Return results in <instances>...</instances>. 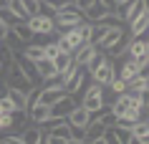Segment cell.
I'll return each instance as SVG.
<instances>
[{
    "label": "cell",
    "instance_id": "cb8c5ba5",
    "mask_svg": "<svg viewBox=\"0 0 149 144\" xmlns=\"http://www.w3.org/2000/svg\"><path fill=\"white\" fill-rule=\"evenodd\" d=\"M109 31H111L109 25H104V23H94V28H91V43H94V46H99V43L104 40V35H106Z\"/></svg>",
    "mask_w": 149,
    "mask_h": 144
},
{
    "label": "cell",
    "instance_id": "5b68a950",
    "mask_svg": "<svg viewBox=\"0 0 149 144\" xmlns=\"http://www.w3.org/2000/svg\"><path fill=\"white\" fill-rule=\"evenodd\" d=\"M25 23H28V28L33 31V35H51V33L56 31V23H53V15H51V13L31 15Z\"/></svg>",
    "mask_w": 149,
    "mask_h": 144
},
{
    "label": "cell",
    "instance_id": "8fae6325",
    "mask_svg": "<svg viewBox=\"0 0 149 144\" xmlns=\"http://www.w3.org/2000/svg\"><path fill=\"white\" fill-rule=\"evenodd\" d=\"M66 94V88L58 83V86H40V96H38V101L40 104H46V106H53L61 96Z\"/></svg>",
    "mask_w": 149,
    "mask_h": 144
},
{
    "label": "cell",
    "instance_id": "52a82bcc",
    "mask_svg": "<svg viewBox=\"0 0 149 144\" xmlns=\"http://www.w3.org/2000/svg\"><path fill=\"white\" fill-rule=\"evenodd\" d=\"M13 61L20 66V71L25 73V79L31 81L33 86H36V83H40V76H38V71H36V63H33L31 58H25L20 51H13Z\"/></svg>",
    "mask_w": 149,
    "mask_h": 144
},
{
    "label": "cell",
    "instance_id": "3957f363",
    "mask_svg": "<svg viewBox=\"0 0 149 144\" xmlns=\"http://www.w3.org/2000/svg\"><path fill=\"white\" fill-rule=\"evenodd\" d=\"M53 23H56V31H68V28H76V25L86 23V18H84V10H79V8H76V3H73L71 8L56 13Z\"/></svg>",
    "mask_w": 149,
    "mask_h": 144
},
{
    "label": "cell",
    "instance_id": "681fc988",
    "mask_svg": "<svg viewBox=\"0 0 149 144\" xmlns=\"http://www.w3.org/2000/svg\"><path fill=\"white\" fill-rule=\"evenodd\" d=\"M144 35H147V40H149V31H147V33H144Z\"/></svg>",
    "mask_w": 149,
    "mask_h": 144
},
{
    "label": "cell",
    "instance_id": "8992f818",
    "mask_svg": "<svg viewBox=\"0 0 149 144\" xmlns=\"http://www.w3.org/2000/svg\"><path fill=\"white\" fill-rule=\"evenodd\" d=\"M79 106V99H76V94H63L58 101H56L53 106H51V116H68L73 109Z\"/></svg>",
    "mask_w": 149,
    "mask_h": 144
},
{
    "label": "cell",
    "instance_id": "9a60e30c",
    "mask_svg": "<svg viewBox=\"0 0 149 144\" xmlns=\"http://www.w3.org/2000/svg\"><path fill=\"white\" fill-rule=\"evenodd\" d=\"M106 13H109V8L104 5L101 0H94V3H91V5L84 10V18H86V23H99V20H101Z\"/></svg>",
    "mask_w": 149,
    "mask_h": 144
},
{
    "label": "cell",
    "instance_id": "ac0fdd59",
    "mask_svg": "<svg viewBox=\"0 0 149 144\" xmlns=\"http://www.w3.org/2000/svg\"><path fill=\"white\" fill-rule=\"evenodd\" d=\"M20 53H23L25 58H31L33 63H36V61H40V58H46V51H43V43H25Z\"/></svg>",
    "mask_w": 149,
    "mask_h": 144
},
{
    "label": "cell",
    "instance_id": "f5cc1de1",
    "mask_svg": "<svg viewBox=\"0 0 149 144\" xmlns=\"http://www.w3.org/2000/svg\"><path fill=\"white\" fill-rule=\"evenodd\" d=\"M0 83H3V81H0Z\"/></svg>",
    "mask_w": 149,
    "mask_h": 144
},
{
    "label": "cell",
    "instance_id": "7bdbcfd3",
    "mask_svg": "<svg viewBox=\"0 0 149 144\" xmlns=\"http://www.w3.org/2000/svg\"><path fill=\"white\" fill-rule=\"evenodd\" d=\"M66 144H86V139H66Z\"/></svg>",
    "mask_w": 149,
    "mask_h": 144
},
{
    "label": "cell",
    "instance_id": "bcb514c9",
    "mask_svg": "<svg viewBox=\"0 0 149 144\" xmlns=\"http://www.w3.org/2000/svg\"><path fill=\"white\" fill-rule=\"evenodd\" d=\"M139 142H141V144H149V134H144V136H139Z\"/></svg>",
    "mask_w": 149,
    "mask_h": 144
},
{
    "label": "cell",
    "instance_id": "7c38bea8",
    "mask_svg": "<svg viewBox=\"0 0 149 144\" xmlns=\"http://www.w3.org/2000/svg\"><path fill=\"white\" fill-rule=\"evenodd\" d=\"M51 116V106L40 104V101H36V104H28V119L36 124V127H40L43 121Z\"/></svg>",
    "mask_w": 149,
    "mask_h": 144
},
{
    "label": "cell",
    "instance_id": "4dcf8cb0",
    "mask_svg": "<svg viewBox=\"0 0 149 144\" xmlns=\"http://www.w3.org/2000/svg\"><path fill=\"white\" fill-rule=\"evenodd\" d=\"M106 91H111V94H114V96L124 94V91H126V81H121V79H119V76H114V79H111V83H109V86H106Z\"/></svg>",
    "mask_w": 149,
    "mask_h": 144
},
{
    "label": "cell",
    "instance_id": "603a6c76",
    "mask_svg": "<svg viewBox=\"0 0 149 144\" xmlns=\"http://www.w3.org/2000/svg\"><path fill=\"white\" fill-rule=\"evenodd\" d=\"M104 131H106V127H104L101 121H91L86 127V142H94V139L104 136Z\"/></svg>",
    "mask_w": 149,
    "mask_h": 144
},
{
    "label": "cell",
    "instance_id": "7a4b0ae2",
    "mask_svg": "<svg viewBox=\"0 0 149 144\" xmlns=\"http://www.w3.org/2000/svg\"><path fill=\"white\" fill-rule=\"evenodd\" d=\"M86 79H88V71L84 68V66L71 63L68 71L61 76V83H63V88H66V94H79L81 88H84V81Z\"/></svg>",
    "mask_w": 149,
    "mask_h": 144
},
{
    "label": "cell",
    "instance_id": "816d5d0a",
    "mask_svg": "<svg viewBox=\"0 0 149 144\" xmlns=\"http://www.w3.org/2000/svg\"><path fill=\"white\" fill-rule=\"evenodd\" d=\"M71 3H76V0H71Z\"/></svg>",
    "mask_w": 149,
    "mask_h": 144
},
{
    "label": "cell",
    "instance_id": "c3c4849f",
    "mask_svg": "<svg viewBox=\"0 0 149 144\" xmlns=\"http://www.w3.org/2000/svg\"><path fill=\"white\" fill-rule=\"evenodd\" d=\"M3 68H5V66H3V61H0V71H3Z\"/></svg>",
    "mask_w": 149,
    "mask_h": 144
},
{
    "label": "cell",
    "instance_id": "d6986e66",
    "mask_svg": "<svg viewBox=\"0 0 149 144\" xmlns=\"http://www.w3.org/2000/svg\"><path fill=\"white\" fill-rule=\"evenodd\" d=\"M36 71H38L40 81L51 79V76H58V73H56V63L51 61V58H40V61H36Z\"/></svg>",
    "mask_w": 149,
    "mask_h": 144
},
{
    "label": "cell",
    "instance_id": "7402d4cb",
    "mask_svg": "<svg viewBox=\"0 0 149 144\" xmlns=\"http://www.w3.org/2000/svg\"><path fill=\"white\" fill-rule=\"evenodd\" d=\"M48 134H51V136H58V139H71V127H68V121L53 124V127L48 129Z\"/></svg>",
    "mask_w": 149,
    "mask_h": 144
},
{
    "label": "cell",
    "instance_id": "8d00e7d4",
    "mask_svg": "<svg viewBox=\"0 0 149 144\" xmlns=\"http://www.w3.org/2000/svg\"><path fill=\"white\" fill-rule=\"evenodd\" d=\"M0 144H25V142H23V136H20V134H8V136L0 139Z\"/></svg>",
    "mask_w": 149,
    "mask_h": 144
},
{
    "label": "cell",
    "instance_id": "9c48e42d",
    "mask_svg": "<svg viewBox=\"0 0 149 144\" xmlns=\"http://www.w3.org/2000/svg\"><path fill=\"white\" fill-rule=\"evenodd\" d=\"M144 8H147V0H129L124 8H119V18H121V23L129 25L136 15L144 13Z\"/></svg>",
    "mask_w": 149,
    "mask_h": 144
},
{
    "label": "cell",
    "instance_id": "f546056e",
    "mask_svg": "<svg viewBox=\"0 0 149 144\" xmlns=\"http://www.w3.org/2000/svg\"><path fill=\"white\" fill-rule=\"evenodd\" d=\"M3 40H5V46H8L10 51H15V48H20V46H25L23 40H20V38H18V35H15V31H13V28H10V31L5 33V38H3Z\"/></svg>",
    "mask_w": 149,
    "mask_h": 144
},
{
    "label": "cell",
    "instance_id": "e575fe53",
    "mask_svg": "<svg viewBox=\"0 0 149 144\" xmlns=\"http://www.w3.org/2000/svg\"><path fill=\"white\" fill-rule=\"evenodd\" d=\"M25 119H28V111H13V127L15 129H23Z\"/></svg>",
    "mask_w": 149,
    "mask_h": 144
},
{
    "label": "cell",
    "instance_id": "f6af8a7d",
    "mask_svg": "<svg viewBox=\"0 0 149 144\" xmlns=\"http://www.w3.org/2000/svg\"><path fill=\"white\" fill-rule=\"evenodd\" d=\"M91 144H106V139H104V136H99V139H94Z\"/></svg>",
    "mask_w": 149,
    "mask_h": 144
},
{
    "label": "cell",
    "instance_id": "d590c367",
    "mask_svg": "<svg viewBox=\"0 0 149 144\" xmlns=\"http://www.w3.org/2000/svg\"><path fill=\"white\" fill-rule=\"evenodd\" d=\"M114 134L119 136V142L126 144L129 139H132V129H124V127H114Z\"/></svg>",
    "mask_w": 149,
    "mask_h": 144
},
{
    "label": "cell",
    "instance_id": "f907efd6",
    "mask_svg": "<svg viewBox=\"0 0 149 144\" xmlns=\"http://www.w3.org/2000/svg\"><path fill=\"white\" fill-rule=\"evenodd\" d=\"M147 63H149V53H147Z\"/></svg>",
    "mask_w": 149,
    "mask_h": 144
},
{
    "label": "cell",
    "instance_id": "277c9868",
    "mask_svg": "<svg viewBox=\"0 0 149 144\" xmlns=\"http://www.w3.org/2000/svg\"><path fill=\"white\" fill-rule=\"evenodd\" d=\"M114 76H116V66H114V61H111L109 53H104L101 63H99L94 71L88 73V79L94 81V83H99V86H109Z\"/></svg>",
    "mask_w": 149,
    "mask_h": 144
},
{
    "label": "cell",
    "instance_id": "484cf974",
    "mask_svg": "<svg viewBox=\"0 0 149 144\" xmlns=\"http://www.w3.org/2000/svg\"><path fill=\"white\" fill-rule=\"evenodd\" d=\"M8 8H10V13H13L20 23L28 20V13H25V8H23V3H20V0H8Z\"/></svg>",
    "mask_w": 149,
    "mask_h": 144
},
{
    "label": "cell",
    "instance_id": "ab89813d",
    "mask_svg": "<svg viewBox=\"0 0 149 144\" xmlns=\"http://www.w3.org/2000/svg\"><path fill=\"white\" fill-rule=\"evenodd\" d=\"M91 3H94V0H76V8H79V10H86Z\"/></svg>",
    "mask_w": 149,
    "mask_h": 144
},
{
    "label": "cell",
    "instance_id": "836d02e7",
    "mask_svg": "<svg viewBox=\"0 0 149 144\" xmlns=\"http://www.w3.org/2000/svg\"><path fill=\"white\" fill-rule=\"evenodd\" d=\"M0 61H3V66H10V63H13V51H10L5 43H0Z\"/></svg>",
    "mask_w": 149,
    "mask_h": 144
},
{
    "label": "cell",
    "instance_id": "2e32d148",
    "mask_svg": "<svg viewBox=\"0 0 149 144\" xmlns=\"http://www.w3.org/2000/svg\"><path fill=\"white\" fill-rule=\"evenodd\" d=\"M141 61H144V58H139V61H134V58H126L124 63H121V68L116 71V76H119L121 81H132L134 76L139 73V63H141Z\"/></svg>",
    "mask_w": 149,
    "mask_h": 144
},
{
    "label": "cell",
    "instance_id": "4316f807",
    "mask_svg": "<svg viewBox=\"0 0 149 144\" xmlns=\"http://www.w3.org/2000/svg\"><path fill=\"white\" fill-rule=\"evenodd\" d=\"M53 63H56V73H58V76H63V73L68 71V66L73 63V56H68V53H61V56L56 58Z\"/></svg>",
    "mask_w": 149,
    "mask_h": 144
},
{
    "label": "cell",
    "instance_id": "44dd1931",
    "mask_svg": "<svg viewBox=\"0 0 149 144\" xmlns=\"http://www.w3.org/2000/svg\"><path fill=\"white\" fill-rule=\"evenodd\" d=\"M20 136H23L25 144H38V139L43 136V129H40V127H28V129L20 131Z\"/></svg>",
    "mask_w": 149,
    "mask_h": 144
},
{
    "label": "cell",
    "instance_id": "5bb4252c",
    "mask_svg": "<svg viewBox=\"0 0 149 144\" xmlns=\"http://www.w3.org/2000/svg\"><path fill=\"white\" fill-rule=\"evenodd\" d=\"M96 53H99V48H96L94 43H84L79 51H73V63H76V66H86Z\"/></svg>",
    "mask_w": 149,
    "mask_h": 144
},
{
    "label": "cell",
    "instance_id": "6da1fadb",
    "mask_svg": "<svg viewBox=\"0 0 149 144\" xmlns=\"http://www.w3.org/2000/svg\"><path fill=\"white\" fill-rule=\"evenodd\" d=\"M84 109H88V111L94 114V111H99L101 106H109L106 104V86H99V83H88L86 86V91H84V99L79 101Z\"/></svg>",
    "mask_w": 149,
    "mask_h": 144
},
{
    "label": "cell",
    "instance_id": "4fadbf2b",
    "mask_svg": "<svg viewBox=\"0 0 149 144\" xmlns=\"http://www.w3.org/2000/svg\"><path fill=\"white\" fill-rule=\"evenodd\" d=\"M126 58H134V61H139V58H147V38H132L129 40V46H126Z\"/></svg>",
    "mask_w": 149,
    "mask_h": 144
},
{
    "label": "cell",
    "instance_id": "30bf717a",
    "mask_svg": "<svg viewBox=\"0 0 149 144\" xmlns=\"http://www.w3.org/2000/svg\"><path fill=\"white\" fill-rule=\"evenodd\" d=\"M66 121H68V127H79V129H86L88 124H91V111L88 109H84V106H76L73 111L66 116Z\"/></svg>",
    "mask_w": 149,
    "mask_h": 144
},
{
    "label": "cell",
    "instance_id": "74e56055",
    "mask_svg": "<svg viewBox=\"0 0 149 144\" xmlns=\"http://www.w3.org/2000/svg\"><path fill=\"white\" fill-rule=\"evenodd\" d=\"M134 96H139V101L144 104V109H149V86H144L139 94H134Z\"/></svg>",
    "mask_w": 149,
    "mask_h": 144
},
{
    "label": "cell",
    "instance_id": "83f0119b",
    "mask_svg": "<svg viewBox=\"0 0 149 144\" xmlns=\"http://www.w3.org/2000/svg\"><path fill=\"white\" fill-rule=\"evenodd\" d=\"M144 86H149V81L141 79V76H134L132 81H126V91H129V94H139Z\"/></svg>",
    "mask_w": 149,
    "mask_h": 144
},
{
    "label": "cell",
    "instance_id": "1f68e13d",
    "mask_svg": "<svg viewBox=\"0 0 149 144\" xmlns=\"http://www.w3.org/2000/svg\"><path fill=\"white\" fill-rule=\"evenodd\" d=\"M43 51H46V58H51V61H56V58L61 56V48H58V43H56V40L43 43Z\"/></svg>",
    "mask_w": 149,
    "mask_h": 144
},
{
    "label": "cell",
    "instance_id": "f1b7e54d",
    "mask_svg": "<svg viewBox=\"0 0 149 144\" xmlns=\"http://www.w3.org/2000/svg\"><path fill=\"white\" fill-rule=\"evenodd\" d=\"M23 3L25 13H28V18L31 15H38V13H43V5H40V0H20Z\"/></svg>",
    "mask_w": 149,
    "mask_h": 144
},
{
    "label": "cell",
    "instance_id": "d4e9b609",
    "mask_svg": "<svg viewBox=\"0 0 149 144\" xmlns=\"http://www.w3.org/2000/svg\"><path fill=\"white\" fill-rule=\"evenodd\" d=\"M13 31H15V35L23 40V43H31V40L36 38V35H33V31L28 28V23H15V25H13Z\"/></svg>",
    "mask_w": 149,
    "mask_h": 144
},
{
    "label": "cell",
    "instance_id": "f35d334b",
    "mask_svg": "<svg viewBox=\"0 0 149 144\" xmlns=\"http://www.w3.org/2000/svg\"><path fill=\"white\" fill-rule=\"evenodd\" d=\"M136 76H141V79H147V81H149V63H147V58L139 63V73H136Z\"/></svg>",
    "mask_w": 149,
    "mask_h": 144
},
{
    "label": "cell",
    "instance_id": "b9f144b4",
    "mask_svg": "<svg viewBox=\"0 0 149 144\" xmlns=\"http://www.w3.org/2000/svg\"><path fill=\"white\" fill-rule=\"evenodd\" d=\"M48 144H66V139H58V136H51V134H48Z\"/></svg>",
    "mask_w": 149,
    "mask_h": 144
},
{
    "label": "cell",
    "instance_id": "ee69618b",
    "mask_svg": "<svg viewBox=\"0 0 149 144\" xmlns=\"http://www.w3.org/2000/svg\"><path fill=\"white\" fill-rule=\"evenodd\" d=\"M38 144H48V131H43V136L38 139Z\"/></svg>",
    "mask_w": 149,
    "mask_h": 144
},
{
    "label": "cell",
    "instance_id": "ffe728a7",
    "mask_svg": "<svg viewBox=\"0 0 149 144\" xmlns=\"http://www.w3.org/2000/svg\"><path fill=\"white\" fill-rule=\"evenodd\" d=\"M40 5H43V13L56 15V13H61V10L71 8L73 3H71V0H40Z\"/></svg>",
    "mask_w": 149,
    "mask_h": 144
},
{
    "label": "cell",
    "instance_id": "d6a6232c",
    "mask_svg": "<svg viewBox=\"0 0 149 144\" xmlns=\"http://www.w3.org/2000/svg\"><path fill=\"white\" fill-rule=\"evenodd\" d=\"M0 20H3L5 25H10V28H13L15 23H20V20H18V18L13 15V13H10V8H8V5H5V8H0Z\"/></svg>",
    "mask_w": 149,
    "mask_h": 144
},
{
    "label": "cell",
    "instance_id": "7dc6e473",
    "mask_svg": "<svg viewBox=\"0 0 149 144\" xmlns=\"http://www.w3.org/2000/svg\"><path fill=\"white\" fill-rule=\"evenodd\" d=\"M5 5H8V0H0V8H5Z\"/></svg>",
    "mask_w": 149,
    "mask_h": 144
},
{
    "label": "cell",
    "instance_id": "60d3db41",
    "mask_svg": "<svg viewBox=\"0 0 149 144\" xmlns=\"http://www.w3.org/2000/svg\"><path fill=\"white\" fill-rule=\"evenodd\" d=\"M8 31H10V25H5L3 20H0V40L5 38V33H8Z\"/></svg>",
    "mask_w": 149,
    "mask_h": 144
},
{
    "label": "cell",
    "instance_id": "e0dca14e",
    "mask_svg": "<svg viewBox=\"0 0 149 144\" xmlns=\"http://www.w3.org/2000/svg\"><path fill=\"white\" fill-rule=\"evenodd\" d=\"M8 99L15 104V111H25V109H28V96H25V91H20V88L8 86Z\"/></svg>",
    "mask_w": 149,
    "mask_h": 144
},
{
    "label": "cell",
    "instance_id": "ba28073f",
    "mask_svg": "<svg viewBox=\"0 0 149 144\" xmlns=\"http://www.w3.org/2000/svg\"><path fill=\"white\" fill-rule=\"evenodd\" d=\"M126 33H129V31H126L124 25H116V28H111V31L104 35V40H101L96 48H99V51H104V53H109L111 48H116V46H119V40H124V38H126Z\"/></svg>",
    "mask_w": 149,
    "mask_h": 144
}]
</instances>
